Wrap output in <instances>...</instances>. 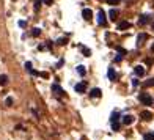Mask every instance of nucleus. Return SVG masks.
Returning a JSON list of instances; mask_svg holds the SVG:
<instances>
[{
    "label": "nucleus",
    "instance_id": "nucleus-1",
    "mask_svg": "<svg viewBox=\"0 0 154 140\" xmlns=\"http://www.w3.org/2000/svg\"><path fill=\"white\" fill-rule=\"evenodd\" d=\"M138 99H140V102L143 104V106H151L153 104V98L148 93H140V95H138Z\"/></svg>",
    "mask_w": 154,
    "mask_h": 140
},
{
    "label": "nucleus",
    "instance_id": "nucleus-2",
    "mask_svg": "<svg viewBox=\"0 0 154 140\" xmlns=\"http://www.w3.org/2000/svg\"><path fill=\"white\" fill-rule=\"evenodd\" d=\"M74 90H76L77 93H85V91H87V82H85V80H82V82L76 84Z\"/></svg>",
    "mask_w": 154,
    "mask_h": 140
},
{
    "label": "nucleus",
    "instance_id": "nucleus-3",
    "mask_svg": "<svg viewBox=\"0 0 154 140\" xmlns=\"http://www.w3.org/2000/svg\"><path fill=\"white\" fill-rule=\"evenodd\" d=\"M98 24L99 25H105L107 24V19H105V13L102 10L98 11Z\"/></svg>",
    "mask_w": 154,
    "mask_h": 140
},
{
    "label": "nucleus",
    "instance_id": "nucleus-4",
    "mask_svg": "<svg viewBox=\"0 0 154 140\" xmlns=\"http://www.w3.org/2000/svg\"><path fill=\"white\" fill-rule=\"evenodd\" d=\"M146 40H148V35H146V33H140V35H138V38H137V47H142V46L145 44Z\"/></svg>",
    "mask_w": 154,
    "mask_h": 140
},
{
    "label": "nucleus",
    "instance_id": "nucleus-5",
    "mask_svg": "<svg viewBox=\"0 0 154 140\" xmlns=\"http://www.w3.org/2000/svg\"><path fill=\"white\" fill-rule=\"evenodd\" d=\"M148 22H151V16H149V14H142L140 19H138V24H140V25H146Z\"/></svg>",
    "mask_w": 154,
    "mask_h": 140
},
{
    "label": "nucleus",
    "instance_id": "nucleus-6",
    "mask_svg": "<svg viewBox=\"0 0 154 140\" xmlns=\"http://www.w3.org/2000/svg\"><path fill=\"white\" fill-rule=\"evenodd\" d=\"M82 16H83V19H85V21H91V19H93V11L85 8V10L82 11Z\"/></svg>",
    "mask_w": 154,
    "mask_h": 140
},
{
    "label": "nucleus",
    "instance_id": "nucleus-7",
    "mask_svg": "<svg viewBox=\"0 0 154 140\" xmlns=\"http://www.w3.org/2000/svg\"><path fill=\"white\" fill-rule=\"evenodd\" d=\"M140 116L145 120V121H151V120H153V114H151L149 110H143V112L140 114Z\"/></svg>",
    "mask_w": 154,
    "mask_h": 140
},
{
    "label": "nucleus",
    "instance_id": "nucleus-8",
    "mask_svg": "<svg viewBox=\"0 0 154 140\" xmlns=\"http://www.w3.org/2000/svg\"><path fill=\"white\" fill-rule=\"evenodd\" d=\"M134 72H135L138 77H142V76H145V68L142 65H137L135 68H134Z\"/></svg>",
    "mask_w": 154,
    "mask_h": 140
},
{
    "label": "nucleus",
    "instance_id": "nucleus-9",
    "mask_svg": "<svg viewBox=\"0 0 154 140\" xmlns=\"http://www.w3.org/2000/svg\"><path fill=\"white\" fill-rule=\"evenodd\" d=\"M121 121H123V124L129 126V124H132V123H134V116H132V115H124V116H123Z\"/></svg>",
    "mask_w": 154,
    "mask_h": 140
},
{
    "label": "nucleus",
    "instance_id": "nucleus-10",
    "mask_svg": "<svg viewBox=\"0 0 154 140\" xmlns=\"http://www.w3.org/2000/svg\"><path fill=\"white\" fill-rule=\"evenodd\" d=\"M52 93H55L57 96H61V95H63V90H61V87L58 84H53L52 85Z\"/></svg>",
    "mask_w": 154,
    "mask_h": 140
},
{
    "label": "nucleus",
    "instance_id": "nucleus-11",
    "mask_svg": "<svg viewBox=\"0 0 154 140\" xmlns=\"http://www.w3.org/2000/svg\"><path fill=\"white\" fill-rule=\"evenodd\" d=\"M90 96H91V98H101L102 91L99 90V88H93V90H90Z\"/></svg>",
    "mask_w": 154,
    "mask_h": 140
},
{
    "label": "nucleus",
    "instance_id": "nucleus-12",
    "mask_svg": "<svg viewBox=\"0 0 154 140\" xmlns=\"http://www.w3.org/2000/svg\"><path fill=\"white\" fill-rule=\"evenodd\" d=\"M128 29H130V22L128 21H123L118 24V30H128Z\"/></svg>",
    "mask_w": 154,
    "mask_h": 140
},
{
    "label": "nucleus",
    "instance_id": "nucleus-13",
    "mask_svg": "<svg viewBox=\"0 0 154 140\" xmlns=\"http://www.w3.org/2000/svg\"><path fill=\"white\" fill-rule=\"evenodd\" d=\"M107 74H109V79H110V80H115V79H117V72H115V69H113V68H109Z\"/></svg>",
    "mask_w": 154,
    "mask_h": 140
},
{
    "label": "nucleus",
    "instance_id": "nucleus-14",
    "mask_svg": "<svg viewBox=\"0 0 154 140\" xmlns=\"http://www.w3.org/2000/svg\"><path fill=\"white\" fill-rule=\"evenodd\" d=\"M118 120H120V114H118V112H113V114H112V118H110L112 124H113V123H118Z\"/></svg>",
    "mask_w": 154,
    "mask_h": 140
},
{
    "label": "nucleus",
    "instance_id": "nucleus-15",
    "mask_svg": "<svg viewBox=\"0 0 154 140\" xmlns=\"http://www.w3.org/2000/svg\"><path fill=\"white\" fill-rule=\"evenodd\" d=\"M109 16H110L112 21H115V19L118 17V10H110L109 11Z\"/></svg>",
    "mask_w": 154,
    "mask_h": 140
},
{
    "label": "nucleus",
    "instance_id": "nucleus-16",
    "mask_svg": "<svg viewBox=\"0 0 154 140\" xmlns=\"http://www.w3.org/2000/svg\"><path fill=\"white\" fill-rule=\"evenodd\" d=\"M6 84H8V76L2 74L0 76V85H6Z\"/></svg>",
    "mask_w": 154,
    "mask_h": 140
},
{
    "label": "nucleus",
    "instance_id": "nucleus-17",
    "mask_svg": "<svg viewBox=\"0 0 154 140\" xmlns=\"http://www.w3.org/2000/svg\"><path fill=\"white\" fill-rule=\"evenodd\" d=\"M77 72H79L80 76H85V72H87V69H85V66H77Z\"/></svg>",
    "mask_w": 154,
    "mask_h": 140
},
{
    "label": "nucleus",
    "instance_id": "nucleus-18",
    "mask_svg": "<svg viewBox=\"0 0 154 140\" xmlns=\"http://www.w3.org/2000/svg\"><path fill=\"white\" fill-rule=\"evenodd\" d=\"M40 35H41V29L35 27V29L32 30V36H35V38H36V36H40Z\"/></svg>",
    "mask_w": 154,
    "mask_h": 140
},
{
    "label": "nucleus",
    "instance_id": "nucleus-19",
    "mask_svg": "<svg viewBox=\"0 0 154 140\" xmlns=\"http://www.w3.org/2000/svg\"><path fill=\"white\" fill-rule=\"evenodd\" d=\"M145 140H154V132H148V134H145Z\"/></svg>",
    "mask_w": 154,
    "mask_h": 140
},
{
    "label": "nucleus",
    "instance_id": "nucleus-20",
    "mask_svg": "<svg viewBox=\"0 0 154 140\" xmlns=\"http://www.w3.org/2000/svg\"><path fill=\"white\" fill-rule=\"evenodd\" d=\"M82 52H83V55H85V57H90L91 55V50L87 49V47H83V46H82Z\"/></svg>",
    "mask_w": 154,
    "mask_h": 140
},
{
    "label": "nucleus",
    "instance_id": "nucleus-21",
    "mask_svg": "<svg viewBox=\"0 0 154 140\" xmlns=\"http://www.w3.org/2000/svg\"><path fill=\"white\" fill-rule=\"evenodd\" d=\"M143 85H145V87H154V77H153V79H149V80H146Z\"/></svg>",
    "mask_w": 154,
    "mask_h": 140
},
{
    "label": "nucleus",
    "instance_id": "nucleus-22",
    "mask_svg": "<svg viewBox=\"0 0 154 140\" xmlns=\"http://www.w3.org/2000/svg\"><path fill=\"white\" fill-rule=\"evenodd\" d=\"M33 3H35V10H40V6H41V3H43V0H33Z\"/></svg>",
    "mask_w": 154,
    "mask_h": 140
},
{
    "label": "nucleus",
    "instance_id": "nucleus-23",
    "mask_svg": "<svg viewBox=\"0 0 154 140\" xmlns=\"http://www.w3.org/2000/svg\"><path fill=\"white\" fill-rule=\"evenodd\" d=\"M5 104H6L8 107H10V106H13V98H10V96H8V98L5 99Z\"/></svg>",
    "mask_w": 154,
    "mask_h": 140
},
{
    "label": "nucleus",
    "instance_id": "nucleus-24",
    "mask_svg": "<svg viewBox=\"0 0 154 140\" xmlns=\"http://www.w3.org/2000/svg\"><path fill=\"white\" fill-rule=\"evenodd\" d=\"M107 3H109V5H117V3H120L121 0H105Z\"/></svg>",
    "mask_w": 154,
    "mask_h": 140
},
{
    "label": "nucleus",
    "instance_id": "nucleus-25",
    "mask_svg": "<svg viewBox=\"0 0 154 140\" xmlns=\"http://www.w3.org/2000/svg\"><path fill=\"white\" fill-rule=\"evenodd\" d=\"M25 69H28L30 72L33 71V68H32V63H30V61H27V63H25Z\"/></svg>",
    "mask_w": 154,
    "mask_h": 140
},
{
    "label": "nucleus",
    "instance_id": "nucleus-26",
    "mask_svg": "<svg viewBox=\"0 0 154 140\" xmlns=\"http://www.w3.org/2000/svg\"><path fill=\"white\" fill-rule=\"evenodd\" d=\"M112 129L118 131V129H120V123H113V124H112Z\"/></svg>",
    "mask_w": 154,
    "mask_h": 140
},
{
    "label": "nucleus",
    "instance_id": "nucleus-27",
    "mask_svg": "<svg viewBox=\"0 0 154 140\" xmlns=\"http://www.w3.org/2000/svg\"><path fill=\"white\" fill-rule=\"evenodd\" d=\"M117 50L121 54V55H126V49H123V47H117Z\"/></svg>",
    "mask_w": 154,
    "mask_h": 140
},
{
    "label": "nucleus",
    "instance_id": "nucleus-28",
    "mask_svg": "<svg viewBox=\"0 0 154 140\" xmlns=\"http://www.w3.org/2000/svg\"><path fill=\"white\" fill-rule=\"evenodd\" d=\"M66 42H68V40H66V38H65V40H63V38H60V40H58V44H61V46H63V44H66Z\"/></svg>",
    "mask_w": 154,
    "mask_h": 140
},
{
    "label": "nucleus",
    "instance_id": "nucleus-29",
    "mask_svg": "<svg viewBox=\"0 0 154 140\" xmlns=\"http://www.w3.org/2000/svg\"><path fill=\"white\" fill-rule=\"evenodd\" d=\"M145 61H146V65H153V63H154V60H153V58H146Z\"/></svg>",
    "mask_w": 154,
    "mask_h": 140
},
{
    "label": "nucleus",
    "instance_id": "nucleus-30",
    "mask_svg": "<svg viewBox=\"0 0 154 140\" xmlns=\"http://www.w3.org/2000/svg\"><path fill=\"white\" fill-rule=\"evenodd\" d=\"M123 60V55L120 54V55H117V58H115V61H121Z\"/></svg>",
    "mask_w": 154,
    "mask_h": 140
},
{
    "label": "nucleus",
    "instance_id": "nucleus-31",
    "mask_svg": "<svg viewBox=\"0 0 154 140\" xmlns=\"http://www.w3.org/2000/svg\"><path fill=\"white\" fill-rule=\"evenodd\" d=\"M43 2L46 3V5H52V2H53V0H43Z\"/></svg>",
    "mask_w": 154,
    "mask_h": 140
},
{
    "label": "nucleus",
    "instance_id": "nucleus-32",
    "mask_svg": "<svg viewBox=\"0 0 154 140\" xmlns=\"http://www.w3.org/2000/svg\"><path fill=\"white\" fill-rule=\"evenodd\" d=\"M132 85H134V87H138V80L134 79V80H132Z\"/></svg>",
    "mask_w": 154,
    "mask_h": 140
},
{
    "label": "nucleus",
    "instance_id": "nucleus-33",
    "mask_svg": "<svg viewBox=\"0 0 154 140\" xmlns=\"http://www.w3.org/2000/svg\"><path fill=\"white\" fill-rule=\"evenodd\" d=\"M40 76H41V77H49L47 72H40Z\"/></svg>",
    "mask_w": 154,
    "mask_h": 140
},
{
    "label": "nucleus",
    "instance_id": "nucleus-34",
    "mask_svg": "<svg viewBox=\"0 0 154 140\" xmlns=\"http://www.w3.org/2000/svg\"><path fill=\"white\" fill-rule=\"evenodd\" d=\"M151 52H154V44L151 46Z\"/></svg>",
    "mask_w": 154,
    "mask_h": 140
},
{
    "label": "nucleus",
    "instance_id": "nucleus-35",
    "mask_svg": "<svg viewBox=\"0 0 154 140\" xmlns=\"http://www.w3.org/2000/svg\"><path fill=\"white\" fill-rule=\"evenodd\" d=\"M153 30H154V22H153Z\"/></svg>",
    "mask_w": 154,
    "mask_h": 140
}]
</instances>
